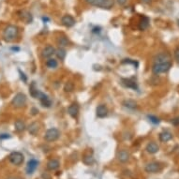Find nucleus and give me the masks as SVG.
<instances>
[{
	"label": "nucleus",
	"instance_id": "nucleus-1",
	"mask_svg": "<svg viewBox=\"0 0 179 179\" xmlns=\"http://www.w3.org/2000/svg\"><path fill=\"white\" fill-rule=\"evenodd\" d=\"M18 35V27L13 25H9L5 28L3 33V38L6 41H12L16 39Z\"/></svg>",
	"mask_w": 179,
	"mask_h": 179
},
{
	"label": "nucleus",
	"instance_id": "nucleus-2",
	"mask_svg": "<svg viewBox=\"0 0 179 179\" xmlns=\"http://www.w3.org/2000/svg\"><path fill=\"white\" fill-rule=\"evenodd\" d=\"M85 1L94 7H99L104 9H110L115 4V0H85Z\"/></svg>",
	"mask_w": 179,
	"mask_h": 179
},
{
	"label": "nucleus",
	"instance_id": "nucleus-3",
	"mask_svg": "<svg viewBox=\"0 0 179 179\" xmlns=\"http://www.w3.org/2000/svg\"><path fill=\"white\" fill-rule=\"evenodd\" d=\"M172 67L171 62H166V63H157L153 65L152 71L154 74H160L167 72Z\"/></svg>",
	"mask_w": 179,
	"mask_h": 179
},
{
	"label": "nucleus",
	"instance_id": "nucleus-4",
	"mask_svg": "<svg viewBox=\"0 0 179 179\" xmlns=\"http://www.w3.org/2000/svg\"><path fill=\"white\" fill-rule=\"evenodd\" d=\"M26 103V96L23 93H18L16 94L14 98L12 99L11 104H12L15 108H22Z\"/></svg>",
	"mask_w": 179,
	"mask_h": 179
},
{
	"label": "nucleus",
	"instance_id": "nucleus-5",
	"mask_svg": "<svg viewBox=\"0 0 179 179\" xmlns=\"http://www.w3.org/2000/svg\"><path fill=\"white\" fill-rule=\"evenodd\" d=\"M59 136H60L59 130L56 128H52L46 131L44 138L47 142H55L59 138Z\"/></svg>",
	"mask_w": 179,
	"mask_h": 179
},
{
	"label": "nucleus",
	"instance_id": "nucleus-6",
	"mask_svg": "<svg viewBox=\"0 0 179 179\" xmlns=\"http://www.w3.org/2000/svg\"><path fill=\"white\" fill-rule=\"evenodd\" d=\"M9 159L13 165L20 166L23 162L25 158H23V155L20 152H12L9 156Z\"/></svg>",
	"mask_w": 179,
	"mask_h": 179
},
{
	"label": "nucleus",
	"instance_id": "nucleus-7",
	"mask_svg": "<svg viewBox=\"0 0 179 179\" xmlns=\"http://www.w3.org/2000/svg\"><path fill=\"white\" fill-rule=\"evenodd\" d=\"M171 56L166 53H160L157 55L154 58V64L157 63H166V62H171Z\"/></svg>",
	"mask_w": 179,
	"mask_h": 179
},
{
	"label": "nucleus",
	"instance_id": "nucleus-8",
	"mask_svg": "<svg viewBox=\"0 0 179 179\" xmlns=\"http://www.w3.org/2000/svg\"><path fill=\"white\" fill-rule=\"evenodd\" d=\"M161 170V166L158 162H150L145 166V171L147 172H151V174H156Z\"/></svg>",
	"mask_w": 179,
	"mask_h": 179
},
{
	"label": "nucleus",
	"instance_id": "nucleus-9",
	"mask_svg": "<svg viewBox=\"0 0 179 179\" xmlns=\"http://www.w3.org/2000/svg\"><path fill=\"white\" fill-rule=\"evenodd\" d=\"M61 23H62V25L65 26L71 27V26H73L75 25L76 22H75V19H74L72 16L67 14V15H64V16L62 17Z\"/></svg>",
	"mask_w": 179,
	"mask_h": 179
},
{
	"label": "nucleus",
	"instance_id": "nucleus-10",
	"mask_svg": "<svg viewBox=\"0 0 179 179\" xmlns=\"http://www.w3.org/2000/svg\"><path fill=\"white\" fill-rule=\"evenodd\" d=\"M38 165H39L38 160H36V159L29 160V161L27 162V165H26V174L27 175H32L33 172H35V170L37 169Z\"/></svg>",
	"mask_w": 179,
	"mask_h": 179
},
{
	"label": "nucleus",
	"instance_id": "nucleus-11",
	"mask_svg": "<svg viewBox=\"0 0 179 179\" xmlns=\"http://www.w3.org/2000/svg\"><path fill=\"white\" fill-rule=\"evenodd\" d=\"M55 53H56V49L51 45L46 46L45 48L42 50V56L44 58H50L51 56H53V55H55Z\"/></svg>",
	"mask_w": 179,
	"mask_h": 179
},
{
	"label": "nucleus",
	"instance_id": "nucleus-12",
	"mask_svg": "<svg viewBox=\"0 0 179 179\" xmlns=\"http://www.w3.org/2000/svg\"><path fill=\"white\" fill-rule=\"evenodd\" d=\"M39 100H40L41 104H42V106L47 107V108H49V107H51V105H52V101H51L50 98H49L48 96H47V95H45V94H43V93H41V92H40L39 96Z\"/></svg>",
	"mask_w": 179,
	"mask_h": 179
},
{
	"label": "nucleus",
	"instance_id": "nucleus-13",
	"mask_svg": "<svg viewBox=\"0 0 179 179\" xmlns=\"http://www.w3.org/2000/svg\"><path fill=\"white\" fill-rule=\"evenodd\" d=\"M107 114H108V109H107V107L105 105H99L97 107L96 109V115L99 118H103L107 115Z\"/></svg>",
	"mask_w": 179,
	"mask_h": 179
},
{
	"label": "nucleus",
	"instance_id": "nucleus-14",
	"mask_svg": "<svg viewBox=\"0 0 179 179\" xmlns=\"http://www.w3.org/2000/svg\"><path fill=\"white\" fill-rule=\"evenodd\" d=\"M68 112H69V115L71 116V117H77L79 114V107L76 103H72L71 105H69V107L68 108Z\"/></svg>",
	"mask_w": 179,
	"mask_h": 179
},
{
	"label": "nucleus",
	"instance_id": "nucleus-15",
	"mask_svg": "<svg viewBox=\"0 0 179 179\" xmlns=\"http://www.w3.org/2000/svg\"><path fill=\"white\" fill-rule=\"evenodd\" d=\"M117 159L120 162H127L128 160L129 159V153L126 150H121L119 151L118 154H117Z\"/></svg>",
	"mask_w": 179,
	"mask_h": 179
},
{
	"label": "nucleus",
	"instance_id": "nucleus-16",
	"mask_svg": "<svg viewBox=\"0 0 179 179\" xmlns=\"http://www.w3.org/2000/svg\"><path fill=\"white\" fill-rule=\"evenodd\" d=\"M29 92H30V95L34 98V99H39V96L40 92L39 91V89L36 86V83L35 82H32L30 86H29Z\"/></svg>",
	"mask_w": 179,
	"mask_h": 179
},
{
	"label": "nucleus",
	"instance_id": "nucleus-17",
	"mask_svg": "<svg viewBox=\"0 0 179 179\" xmlns=\"http://www.w3.org/2000/svg\"><path fill=\"white\" fill-rule=\"evenodd\" d=\"M159 145L156 144V142H149V144L146 145V151L150 154H155L159 151Z\"/></svg>",
	"mask_w": 179,
	"mask_h": 179
},
{
	"label": "nucleus",
	"instance_id": "nucleus-18",
	"mask_svg": "<svg viewBox=\"0 0 179 179\" xmlns=\"http://www.w3.org/2000/svg\"><path fill=\"white\" fill-rule=\"evenodd\" d=\"M59 165H60V163H59L57 159H51L47 163V169L50 171H55L58 168Z\"/></svg>",
	"mask_w": 179,
	"mask_h": 179
},
{
	"label": "nucleus",
	"instance_id": "nucleus-19",
	"mask_svg": "<svg viewBox=\"0 0 179 179\" xmlns=\"http://www.w3.org/2000/svg\"><path fill=\"white\" fill-rule=\"evenodd\" d=\"M172 138V135L171 132H169V131H162V132L159 134V141L162 142H168Z\"/></svg>",
	"mask_w": 179,
	"mask_h": 179
},
{
	"label": "nucleus",
	"instance_id": "nucleus-20",
	"mask_svg": "<svg viewBox=\"0 0 179 179\" xmlns=\"http://www.w3.org/2000/svg\"><path fill=\"white\" fill-rule=\"evenodd\" d=\"M148 26H149V18H147L146 16H142L139 23V29L140 30H145Z\"/></svg>",
	"mask_w": 179,
	"mask_h": 179
},
{
	"label": "nucleus",
	"instance_id": "nucleus-21",
	"mask_svg": "<svg viewBox=\"0 0 179 179\" xmlns=\"http://www.w3.org/2000/svg\"><path fill=\"white\" fill-rule=\"evenodd\" d=\"M122 83L129 88H132V89H137V85L136 83L130 79H122Z\"/></svg>",
	"mask_w": 179,
	"mask_h": 179
},
{
	"label": "nucleus",
	"instance_id": "nucleus-22",
	"mask_svg": "<svg viewBox=\"0 0 179 179\" xmlns=\"http://www.w3.org/2000/svg\"><path fill=\"white\" fill-rule=\"evenodd\" d=\"M28 131L31 135H36L39 132V124L37 122H33L28 127Z\"/></svg>",
	"mask_w": 179,
	"mask_h": 179
},
{
	"label": "nucleus",
	"instance_id": "nucleus-23",
	"mask_svg": "<svg viewBox=\"0 0 179 179\" xmlns=\"http://www.w3.org/2000/svg\"><path fill=\"white\" fill-rule=\"evenodd\" d=\"M14 127H15V129L18 131V132H22V131H23L26 129V125L25 123H23L22 120H16L15 123H14Z\"/></svg>",
	"mask_w": 179,
	"mask_h": 179
},
{
	"label": "nucleus",
	"instance_id": "nucleus-24",
	"mask_svg": "<svg viewBox=\"0 0 179 179\" xmlns=\"http://www.w3.org/2000/svg\"><path fill=\"white\" fill-rule=\"evenodd\" d=\"M56 55L57 58H59L60 60H64L65 57H66V55H67V53H66V50L64 48L60 47V48H58L56 51Z\"/></svg>",
	"mask_w": 179,
	"mask_h": 179
},
{
	"label": "nucleus",
	"instance_id": "nucleus-25",
	"mask_svg": "<svg viewBox=\"0 0 179 179\" xmlns=\"http://www.w3.org/2000/svg\"><path fill=\"white\" fill-rule=\"evenodd\" d=\"M83 161L85 165H91L94 163V158L91 155H85L83 159Z\"/></svg>",
	"mask_w": 179,
	"mask_h": 179
},
{
	"label": "nucleus",
	"instance_id": "nucleus-26",
	"mask_svg": "<svg viewBox=\"0 0 179 179\" xmlns=\"http://www.w3.org/2000/svg\"><path fill=\"white\" fill-rule=\"evenodd\" d=\"M57 42H58L59 46L66 47V46L69 45V39L66 38V37H59V38H58V40H57Z\"/></svg>",
	"mask_w": 179,
	"mask_h": 179
},
{
	"label": "nucleus",
	"instance_id": "nucleus-27",
	"mask_svg": "<svg viewBox=\"0 0 179 179\" xmlns=\"http://www.w3.org/2000/svg\"><path fill=\"white\" fill-rule=\"evenodd\" d=\"M23 16H22V19L25 21L26 23H30L32 22V16L31 14L27 12V11H23Z\"/></svg>",
	"mask_w": 179,
	"mask_h": 179
},
{
	"label": "nucleus",
	"instance_id": "nucleus-28",
	"mask_svg": "<svg viewBox=\"0 0 179 179\" xmlns=\"http://www.w3.org/2000/svg\"><path fill=\"white\" fill-rule=\"evenodd\" d=\"M123 104H124L125 107H127V108H129V109H135V108H136V106H137V104H136L135 101L130 100V99L124 101Z\"/></svg>",
	"mask_w": 179,
	"mask_h": 179
},
{
	"label": "nucleus",
	"instance_id": "nucleus-29",
	"mask_svg": "<svg viewBox=\"0 0 179 179\" xmlns=\"http://www.w3.org/2000/svg\"><path fill=\"white\" fill-rule=\"evenodd\" d=\"M46 65H47V67L50 68V69H56V68L57 67L58 63H57V61L56 60V59H53V58H50L49 60H47Z\"/></svg>",
	"mask_w": 179,
	"mask_h": 179
},
{
	"label": "nucleus",
	"instance_id": "nucleus-30",
	"mask_svg": "<svg viewBox=\"0 0 179 179\" xmlns=\"http://www.w3.org/2000/svg\"><path fill=\"white\" fill-rule=\"evenodd\" d=\"M73 89H74V85H73V83L68 82V83L65 85L64 90H65L66 92H71V91H73Z\"/></svg>",
	"mask_w": 179,
	"mask_h": 179
},
{
	"label": "nucleus",
	"instance_id": "nucleus-31",
	"mask_svg": "<svg viewBox=\"0 0 179 179\" xmlns=\"http://www.w3.org/2000/svg\"><path fill=\"white\" fill-rule=\"evenodd\" d=\"M148 118L150 119V121L154 124H159V119L156 116H153V115H149Z\"/></svg>",
	"mask_w": 179,
	"mask_h": 179
},
{
	"label": "nucleus",
	"instance_id": "nucleus-32",
	"mask_svg": "<svg viewBox=\"0 0 179 179\" xmlns=\"http://www.w3.org/2000/svg\"><path fill=\"white\" fill-rule=\"evenodd\" d=\"M175 60L179 63V48H176L175 50Z\"/></svg>",
	"mask_w": 179,
	"mask_h": 179
},
{
	"label": "nucleus",
	"instance_id": "nucleus-33",
	"mask_svg": "<svg viewBox=\"0 0 179 179\" xmlns=\"http://www.w3.org/2000/svg\"><path fill=\"white\" fill-rule=\"evenodd\" d=\"M172 124L175 125V126H179V116L172 119Z\"/></svg>",
	"mask_w": 179,
	"mask_h": 179
},
{
	"label": "nucleus",
	"instance_id": "nucleus-34",
	"mask_svg": "<svg viewBox=\"0 0 179 179\" xmlns=\"http://www.w3.org/2000/svg\"><path fill=\"white\" fill-rule=\"evenodd\" d=\"M116 1H117V3L120 5V6H124L125 4L127 3L128 0H116Z\"/></svg>",
	"mask_w": 179,
	"mask_h": 179
},
{
	"label": "nucleus",
	"instance_id": "nucleus-35",
	"mask_svg": "<svg viewBox=\"0 0 179 179\" xmlns=\"http://www.w3.org/2000/svg\"><path fill=\"white\" fill-rule=\"evenodd\" d=\"M10 138V136L9 134H1L0 135V139H9Z\"/></svg>",
	"mask_w": 179,
	"mask_h": 179
},
{
	"label": "nucleus",
	"instance_id": "nucleus-36",
	"mask_svg": "<svg viewBox=\"0 0 179 179\" xmlns=\"http://www.w3.org/2000/svg\"><path fill=\"white\" fill-rule=\"evenodd\" d=\"M42 178L43 179H51V176L47 174V172H44V174L42 175Z\"/></svg>",
	"mask_w": 179,
	"mask_h": 179
},
{
	"label": "nucleus",
	"instance_id": "nucleus-37",
	"mask_svg": "<svg viewBox=\"0 0 179 179\" xmlns=\"http://www.w3.org/2000/svg\"><path fill=\"white\" fill-rule=\"evenodd\" d=\"M19 72L21 73V77H22V79L23 78V81H25V82H26V77L25 76V74H23V73H22V71H21V70H19Z\"/></svg>",
	"mask_w": 179,
	"mask_h": 179
},
{
	"label": "nucleus",
	"instance_id": "nucleus-38",
	"mask_svg": "<svg viewBox=\"0 0 179 179\" xmlns=\"http://www.w3.org/2000/svg\"><path fill=\"white\" fill-rule=\"evenodd\" d=\"M142 2H145V3H146V4H148V3H150V1L151 0H142Z\"/></svg>",
	"mask_w": 179,
	"mask_h": 179
},
{
	"label": "nucleus",
	"instance_id": "nucleus-39",
	"mask_svg": "<svg viewBox=\"0 0 179 179\" xmlns=\"http://www.w3.org/2000/svg\"><path fill=\"white\" fill-rule=\"evenodd\" d=\"M7 179H18V178H16V177H9Z\"/></svg>",
	"mask_w": 179,
	"mask_h": 179
},
{
	"label": "nucleus",
	"instance_id": "nucleus-40",
	"mask_svg": "<svg viewBox=\"0 0 179 179\" xmlns=\"http://www.w3.org/2000/svg\"><path fill=\"white\" fill-rule=\"evenodd\" d=\"M178 26H179V21H178Z\"/></svg>",
	"mask_w": 179,
	"mask_h": 179
}]
</instances>
